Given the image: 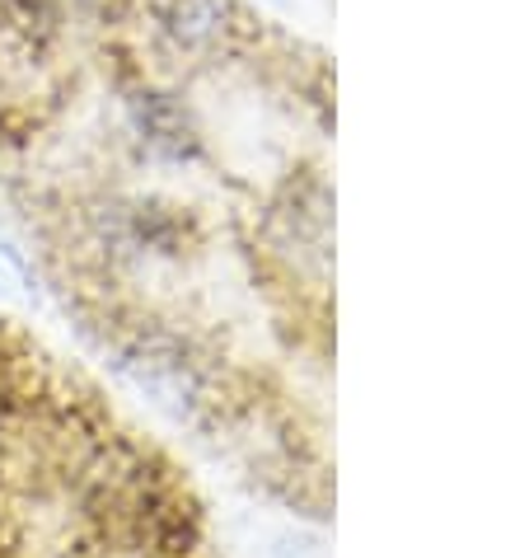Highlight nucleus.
<instances>
[{"label": "nucleus", "mask_w": 529, "mask_h": 558, "mask_svg": "<svg viewBox=\"0 0 529 558\" xmlns=\"http://www.w3.org/2000/svg\"><path fill=\"white\" fill-rule=\"evenodd\" d=\"M0 558H225L188 470L0 319Z\"/></svg>", "instance_id": "nucleus-1"}, {"label": "nucleus", "mask_w": 529, "mask_h": 558, "mask_svg": "<svg viewBox=\"0 0 529 558\" xmlns=\"http://www.w3.org/2000/svg\"><path fill=\"white\" fill-rule=\"evenodd\" d=\"M155 28L174 52L197 57L221 38V0H146Z\"/></svg>", "instance_id": "nucleus-2"}]
</instances>
